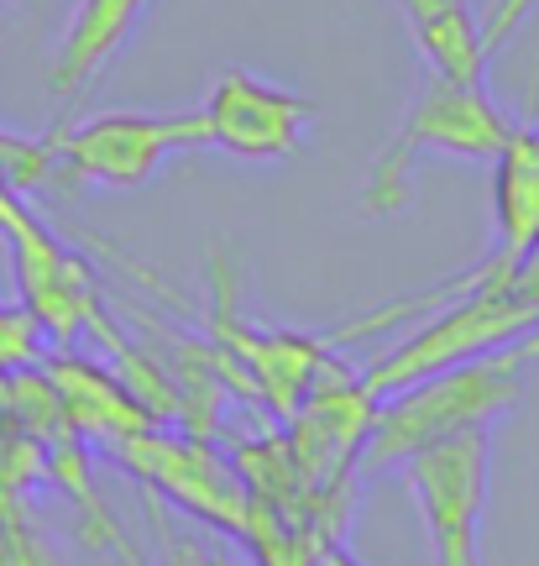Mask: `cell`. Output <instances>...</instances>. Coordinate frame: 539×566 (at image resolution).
<instances>
[{
	"label": "cell",
	"mask_w": 539,
	"mask_h": 566,
	"mask_svg": "<svg viewBox=\"0 0 539 566\" xmlns=\"http://www.w3.org/2000/svg\"><path fill=\"white\" fill-rule=\"evenodd\" d=\"M514 137V122L487 95V84H451L430 74L414 105L403 111V126L378 153L372 174L361 184V210L388 216L409 200V168L420 153H456V158H493Z\"/></svg>",
	"instance_id": "cell-1"
},
{
	"label": "cell",
	"mask_w": 539,
	"mask_h": 566,
	"mask_svg": "<svg viewBox=\"0 0 539 566\" xmlns=\"http://www.w3.org/2000/svg\"><path fill=\"white\" fill-rule=\"evenodd\" d=\"M535 352L539 342L493 346L482 357H466V363L440 367L420 384H409L399 405L382 409L378 436H372V462H393V457H409L414 446L435 441V436L487 424V415H498L519 394V363H529Z\"/></svg>",
	"instance_id": "cell-2"
},
{
	"label": "cell",
	"mask_w": 539,
	"mask_h": 566,
	"mask_svg": "<svg viewBox=\"0 0 539 566\" xmlns=\"http://www.w3.org/2000/svg\"><path fill=\"white\" fill-rule=\"evenodd\" d=\"M179 147H204L200 111H105L47 142V179L137 189Z\"/></svg>",
	"instance_id": "cell-3"
},
{
	"label": "cell",
	"mask_w": 539,
	"mask_h": 566,
	"mask_svg": "<svg viewBox=\"0 0 539 566\" xmlns=\"http://www.w3.org/2000/svg\"><path fill=\"white\" fill-rule=\"evenodd\" d=\"M403 472L430 520L435 566H477V520L487 499V424H466L451 436L414 446Z\"/></svg>",
	"instance_id": "cell-4"
},
{
	"label": "cell",
	"mask_w": 539,
	"mask_h": 566,
	"mask_svg": "<svg viewBox=\"0 0 539 566\" xmlns=\"http://www.w3.org/2000/svg\"><path fill=\"white\" fill-rule=\"evenodd\" d=\"M204 147H220L241 163L294 158L315 126V101L283 84L257 80L252 69H225L200 105Z\"/></svg>",
	"instance_id": "cell-5"
},
{
	"label": "cell",
	"mask_w": 539,
	"mask_h": 566,
	"mask_svg": "<svg viewBox=\"0 0 539 566\" xmlns=\"http://www.w3.org/2000/svg\"><path fill=\"white\" fill-rule=\"evenodd\" d=\"M409 38L424 53L430 74L451 84H487V59L493 48L482 42L477 17L466 11V0H399Z\"/></svg>",
	"instance_id": "cell-6"
},
{
	"label": "cell",
	"mask_w": 539,
	"mask_h": 566,
	"mask_svg": "<svg viewBox=\"0 0 539 566\" xmlns=\"http://www.w3.org/2000/svg\"><path fill=\"white\" fill-rule=\"evenodd\" d=\"M126 457L152 472L168 493H179L183 504H194L200 514L210 520H225V525H241V493H236V478L204 451V446H183V441H131Z\"/></svg>",
	"instance_id": "cell-7"
},
{
	"label": "cell",
	"mask_w": 539,
	"mask_h": 566,
	"mask_svg": "<svg viewBox=\"0 0 539 566\" xmlns=\"http://www.w3.org/2000/svg\"><path fill=\"white\" fill-rule=\"evenodd\" d=\"M141 6L147 0H80V11L68 17V32L59 42V59H53V95L59 101H74L116 59L120 42L137 27Z\"/></svg>",
	"instance_id": "cell-8"
},
{
	"label": "cell",
	"mask_w": 539,
	"mask_h": 566,
	"mask_svg": "<svg viewBox=\"0 0 539 566\" xmlns=\"http://www.w3.org/2000/svg\"><path fill=\"white\" fill-rule=\"evenodd\" d=\"M535 6H539V0H493V6H487V17L477 21L482 42H487V48H503V42L514 38V27H519Z\"/></svg>",
	"instance_id": "cell-9"
},
{
	"label": "cell",
	"mask_w": 539,
	"mask_h": 566,
	"mask_svg": "<svg viewBox=\"0 0 539 566\" xmlns=\"http://www.w3.org/2000/svg\"><path fill=\"white\" fill-rule=\"evenodd\" d=\"M493 158H508L519 168H529V174H539V126H514V137L503 142Z\"/></svg>",
	"instance_id": "cell-10"
}]
</instances>
